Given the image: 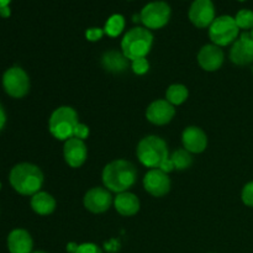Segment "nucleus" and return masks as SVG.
Listing matches in <instances>:
<instances>
[{"instance_id":"26","label":"nucleus","mask_w":253,"mask_h":253,"mask_svg":"<svg viewBox=\"0 0 253 253\" xmlns=\"http://www.w3.org/2000/svg\"><path fill=\"white\" fill-rule=\"evenodd\" d=\"M241 199L246 207L253 208V180L249 182L244 188H242L241 192Z\"/></svg>"},{"instance_id":"33","label":"nucleus","mask_w":253,"mask_h":253,"mask_svg":"<svg viewBox=\"0 0 253 253\" xmlns=\"http://www.w3.org/2000/svg\"><path fill=\"white\" fill-rule=\"evenodd\" d=\"M79 245L78 244H74V242H71V244L67 245V252L69 253H76L77 249H78Z\"/></svg>"},{"instance_id":"7","label":"nucleus","mask_w":253,"mask_h":253,"mask_svg":"<svg viewBox=\"0 0 253 253\" xmlns=\"http://www.w3.org/2000/svg\"><path fill=\"white\" fill-rule=\"evenodd\" d=\"M172 10L166 1H151L143 6L140 12V20L148 30H158L168 24Z\"/></svg>"},{"instance_id":"10","label":"nucleus","mask_w":253,"mask_h":253,"mask_svg":"<svg viewBox=\"0 0 253 253\" xmlns=\"http://www.w3.org/2000/svg\"><path fill=\"white\" fill-rule=\"evenodd\" d=\"M83 203L85 209L90 212L101 214L110 209L111 204H114V199L110 190L103 187H94L85 193Z\"/></svg>"},{"instance_id":"32","label":"nucleus","mask_w":253,"mask_h":253,"mask_svg":"<svg viewBox=\"0 0 253 253\" xmlns=\"http://www.w3.org/2000/svg\"><path fill=\"white\" fill-rule=\"evenodd\" d=\"M10 14H11V10H10L9 6H5V7H1V9H0V16L4 17V19L9 17Z\"/></svg>"},{"instance_id":"9","label":"nucleus","mask_w":253,"mask_h":253,"mask_svg":"<svg viewBox=\"0 0 253 253\" xmlns=\"http://www.w3.org/2000/svg\"><path fill=\"white\" fill-rule=\"evenodd\" d=\"M190 22L198 29H205L212 24L215 17V6L211 0H194L188 12Z\"/></svg>"},{"instance_id":"24","label":"nucleus","mask_w":253,"mask_h":253,"mask_svg":"<svg viewBox=\"0 0 253 253\" xmlns=\"http://www.w3.org/2000/svg\"><path fill=\"white\" fill-rule=\"evenodd\" d=\"M236 24L240 30H244L245 32L247 30L253 29V11L250 9H242L235 16Z\"/></svg>"},{"instance_id":"31","label":"nucleus","mask_w":253,"mask_h":253,"mask_svg":"<svg viewBox=\"0 0 253 253\" xmlns=\"http://www.w3.org/2000/svg\"><path fill=\"white\" fill-rule=\"evenodd\" d=\"M5 123H6V114H5L4 108H2L1 104H0V131L4 128Z\"/></svg>"},{"instance_id":"14","label":"nucleus","mask_w":253,"mask_h":253,"mask_svg":"<svg viewBox=\"0 0 253 253\" xmlns=\"http://www.w3.org/2000/svg\"><path fill=\"white\" fill-rule=\"evenodd\" d=\"M63 157L67 165L72 168H79L85 163L88 157L85 142L77 137H72L64 141Z\"/></svg>"},{"instance_id":"25","label":"nucleus","mask_w":253,"mask_h":253,"mask_svg":"<svg viewBox=\"0 0 253 253\" xmlns=\"http://www.w3.org/2000/svg\"><path fill=\"white\" fill-rule=\"evenodd\" d=\"M131 69L137 76H142V74L147 73L148 69H150V62L147 61L146 57L133 59V61H131Z\"/></svg>"},{"instance_id":"23","label":"nucleus","mask_w":253,"mask_h":253,"mask_svg":"<svg viewBox=\"0 0 253 253\" xmlns=\"http://www.w3.org/2000/svg\"><path fill=\"white\" fill-rule=\"evenodd\" d=\"M170 160H172L173 165H174V169L177 170L188 169L193 163L192 153L188 152L184 148H180V150L173 152V155L170 156Z\"/></svg>"},{"instance_id":"21","label":"nucleus","mask_w":253,"mask_h":253,"mask_svg":"<svg viewBox=\"0 0 253 253\" xmlns=\"http://www.w3.org/2000/svg\"><path fill=\"white\" fill-rule=\"evenodd\" d=\"M188 95H189V91L187 86L183 84H172L168 86L166 91V100L169 101L173 106H178L182 105L187 100Z\"/></svg>"},{"instance_id":"2","label":"nucleus","mask_w":253,"mask_h":253,"mask_svg":"<svg viewBox=\"0 0 253 253\" xmlns=\"http://www.w3.org/2000/svg\"><path fill=\"white\" fill-rule=\"evenodd\" d=\"M9 180L19 194L32 197L42 188L43 173L32 163H19L10 172Z\"/></svg>"},{"instance_id":"3","label":"nucleus","mask_w":253,"mask_h":253,"mask_svg":"<svg viewBox=\"0 0 253 253\" xmlns=\"http://www.w3.org/2000/svg\"><path fill=\"white\" fill-rule=\"evenodd\" d=\"M153 44V35L146 27H133L128 30L121 40V52L130 61L142 58L150 53Z\"/></svg>"},{"instance_id":"35","label":"nucleus","mask_w":253,"mask_h":253,"mask_svg":"<svg viewBox=\"0 0 253 253\" xmlns=\"http://www.w3.org/2000/svg\"><path fill=\"white\" fill-rule=\"evenodd\" d=\"M32 253H47V252H43V251H36V252H32Z\"/></svg>"},{"instance_id":"28","label":"nucleus","mask_w":253,"mask_h":253,"mask_svg":"<svg viewBox=\"0 0 253 253\" xmlns=\"http://www.w3.org/2000/svg\"><path fill=\"white\" fill-rule=\"evenodd\" d=\"M104 34H105V31H104L103 29H99V27H91V29H88L85 31V37L88 41L95 42V41H99V40L104 36Z\"/></svg>"},{"instance_id":"6","label":"nucleus","mask_w":253,"mask_h":253,"mask_svg":"<svg viewBox=\"0 0 253 253\" xmlns=\"http://www.w3.org/2000/svg\"><path fill=\"white\" fill-rule=\"evenodd\" d=\"M240 36V29L235 17L221 15L216 17L209 26V37L214 44L219 47L234 43Z\"/></svg>"},{"instance_id":"30","label":"nucleus","mask_w":253,"mask_h":253,"mask_svg":"<svg viewBox=\"0 0 253 253\" xmlns=\"http://www.w3.org/2000/svg\"><path fill=\"white\" fill-rule=\"evenodd\" d=\"M161 170H163V172L165 173H169V172H172V170H174V165H173V162H172V160H170V157H168V158H166L165 161H163L162 163H161V166L160 167Z\"/></svg>"},{"instance_id":"11","label":"nucleus","mask_w":253,"mask_h":253,"mask_svg":"<svg viewBox=\"0 0 253 253\" xmlns=\"http://www.w3.org/2000/svg\"><path fill=\"white\" fill-rule=\"evenodd\" d=\"M230 59L236 66H249L253 63V39L250 32H242L232 43Z\"/></svg>"},{"instance_id":"20","label":"nucleus","mask_w":253,"mask_h":253,"mask_svg":"<svg viewBox=\"0 0 253 253\" xmlns=\"http://www.w3.org/2000/svg\"><path fill=\"white\" fill-rule=\"evenodd\" d=\"M30 204H31L32 210L36 214L46 216V215L52 214L54 211L57 203L56 199L51 194H48V193L39 192L35 195H32Z\"/></svg>"},{"instance_id":"13","label":"nucleus","mask_w":253,"mask_h":253,"mask_svg":"<svg viewBox=\"0 0 253 253\" xmlns=\"http://www.w3.org/2000/svg\"><path fill=\"white\" fill-rule=\"evenodd\" d=\"M175 115V108L166 99H158L151 103L146 110V118L153 125H167Z\"/></svg>"},{"instance_id":"17","label":"nucleus","mask_w":253,"mask_h":253,"mask_svg":"<svg viewBox=\"0 0 253 253\" xmlns=\"http://www.w3.org/2000/svg\"><path fill=\"white\" fill-rule=\"evenodd\" d=\"M7 249L10 253H32L34 241L26 230L15 229L7 236Z\"/></svg>"},{"instance_id":"36","label":"nucleus","mask_w":253,"mask_h":253,"mask_svg":"<svg viewBox=\"0 0 253 253\" xmlns=\"http://www.w3.org/2000/svg\"><path fill=\"white\" fill-rule=\"evenodd\" d=\"M250 35H251V37L253 39V29L251 30V32H250Z\"/></svg>"},{"instance_id":"27","label":"nucleus","mask_w":253,"mask_h":253,"mask_svg":"<svg viewBox=\"0 0 253 253\" xmlns=\"http://www.w3.org/2000/svg\"><path fill=\"white\" fill-rule=\"evenodd\" d=\"M76 253H103L100 247L91 242H85V244L79 245Z\"/></svg>"},{"instance_id":"12","label":"nucleus","mask_w":253,"mask_h":253,"mask_svg":"<svg viewBox=\"0 0 253 253\" xmlns=\"http://www.w3.org/2000/svg\"><path fill=\"white\" fill-rule=\"evenodd\" d=\"M143 187L152 197H165L170 190V179L167 173L160 168L150 169L143 178Z\"/></svg>"},{"instance_id":"4","label":"nucleus","mask_w":253,"mask_h":253,"mask_svg":"<svg viewBox=\"0 0 253 253\" xmlns=\"http://www.w3.org/2000/svg\"><path fill=\"white\" fill-rule=\"evenodd\" d=\"M136 153L138 161L150 169L158 168L166 158L169 157L166 141L155 135L143 137L138 142Z\"/></svg>"},{"instance_id":"1","label":"nucleus","mask_w":253,"mask_h":253,"mask_svg":"<svg viewBox=\"0 0 253 253\" xmlns=\"http://www.w3.org/2000/svg\"><path fill=\"white\" fill-rule=\"evenodd\" d=\"M104 187L110 192H128L137 180V169L131 162L126 160H116L104 167L101 174Z\"/></svg>"},{"instance_id":"22","label":"nucleus","mask_w":253,"mask_h":253,"mask_svg":"<svg viewBox=\"0 0 253 253\" xmlns=\"http://www.w3.org/2000/svg\"><path fill=\"white\" fill-rule=\"evenodd\" d=\"M125 29V17L120 14H114L106 21L104 31L108 36L118 37Z\"/></svg>"},{"instance_id":"34","label":"nucleus","mask_w":253,"mask_h":253,"mask_svg":"<svg viewBox=\"0 0 253 253\" xmlns=\"http://www.w3.org/2000/svg\"><path fill=\"white\" fill-rule=\"evenodd\" d=\"M10 1H11V0H0V9L5 6H9Z\"/></svg>"},{"instance_id":"16","label":"nucleus","mask_w":253,"mask_h":253,"mask_svg":"<svg viewBox=\"0 0 253 253\" xmlns=\"http://www.w3.org/2000/svg\"><path fill=\"white\" fill-rule=\"evenodd\" d=\"M182 142L184 150L190 153H202L208 147L207 133L197 126H189L182 133Z\"/></svg>"},{"instance_id":"15","label":"nucleus","mask_w":253,"mask_h":253,"mask_svg":"<svg viewBox=\"0 0 253 253\" xmlns=\"http://www.w3.org/2000/svg\"><path fill=\"white\" fill-rule=\"evenodd\" d=\"M225 54L221 47L214 43L205 44L198 53V63L204 71L215 72L221 68Z\"/></svg>"},{"instance_id":"8","label":"nucleus","mask_w":253,"mask_h":253,"mask_svg":"<svg viewBox=\"0 0 253 253\" xmlns=\"http://www.w3.org/2000/svg\"><path fill=\"white\" fill-rule=\"evenodd\" d=\"M2 86L11 98H24L30 90V78L21 67L14 66L2 76Z\"/></svg>"},{"instance_id":"37","label":"nucleus","mask_w":253,"mask_h":253,"mask_svg":"<svg viewBox=\"0 0 253 253\" xmlns=\"http://www.w3.org/2000/svg\"><path fill=\"white\" fill-rule=\"evenodd\" d=\"M239 1H247V0H239Z\"/></svg>"},{"instance_id":"18","label":"nucleus","mask_w":253,"mask_h":253,"mask_svg":"<svg viewBox=\"0 0 253 253\" xmlns=\"http://www.w3.org/2000/svg\"><path fill=\"white\" fill-rule=\"evenodd\" d=\"M115 210L123 216H133L140 210V200L133 193L124 192L114 198Z\"/></svg>"},{"instance_id":"5","label":"nucleus","mask_w":253,"mask_h":253,"mask_svg":"<svg viewBox=\"0 0 253 253\" xmlns=\"http://www.w3.org/2000/svg\"><path fill=\"white\" fill-rule=\"evenodd\" d=\"M78 124V113L73 108L59 106L49 116L48 128L54 138L67 141L74 136V130Z\"/></svg>"},{"instance_id":"19","label":"nucleus","mask_w":253,"mask_h":253,"mask_svg":"<svg viewBox=\"0 0 253 253\" xmlns=\"http://www.w3.org/2000/svg\"><path fill=\"white\" fill-rule=\"evenodd\" d=\"M128 61L130 59L123 52L109 51L105 52L101 57V66L111 73H121V72L126 71V68L128 67Z\"/></svg>"},{"instance_id":"29","label":"nucleus","mask_w":253,"mask_h":253,"mask_svg":"<svg viewBox=\"0 0 253 253\" xmlns=\"http://www.w3.org/2000/svg\"><path fill=\"white\" fill-rule=\"evenodd\" d=\"M89 136V127L85 125V124H82L79 123L78 125H77L76 130H74V136L73 137H77L79 138V140H85L86 137Z\"/></svg>"},{"instance_id":"38","label":"nucleus","mask_w":253,"mask_h":253,"mask_svg":"<svg viewBox=\"0 0 253 253\" xmlns=\"http://www.w3.org/2000/svg\"><path fill=\"white\" fill-rule=\"evenodd\" d=\"M0 188H1V183H0Z\"/></svg>"}]
</instances>
